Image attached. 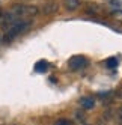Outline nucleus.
Segmentation results:
<instances>
[{"instance_id":"obj_1","label":"nucleus","mask_w":122,"mask_h":125,"mask_svg":"<svg viewBox=\"0 0 122 125\" xmlns=\"http://www.w3.org/2000/svg\"><path fill=\"white\" fill-rule=\"evenodd\" d=\"M29 26H30V23L29 21H18V23H15V24H12V26H9L8 27V32H6V35H5V41L8 42V41H11V39H14L15 36H18L20 33H23V32H26L29 29Z\"/></svg>"},{"instance_id":"obj_2","label":"nucleus","mask_w":122,"mask_h":125,"mask_svg":"<svg viewBox=\"0 0 122 125\" xmlns=\"http://www.w3.org/2000/svg\"><path fill=\"white\" fill-rule=\"evenodd\" d=\"M15 17H18L21 20L23 17H33L38 14V8L36 6H29V5H15L12 6V9L9 11Z\"/></svg>"},{"instance_id":"obj_3","label":"nucleus","mask_w":122,"mask_h":125,"mask_svg":"<svg viewBox=\"0 0 122 125\" xmlns=\"http://www.w3.org/2000/svg\"><path fill=\"white\" fill-rule=\"evenodd\" d=\"M89 65V60L86 59L84 56H72L71 59L68 60V66L69 69H72V71H80L83 68H86Z\"/></svg>"},{"instance_id":"obj_4","label":"nucleus","mask_w":122,"mask_h":125,"mask_svg":"<svg viewBox=\"0 0 122 125\" xmlns=\"http://www.w3.org/2000/svg\"><path fill=\"white\" fill-rule=\"evenodd\" d=\"M80 105L83 107V109L89 110V109H92V107L95 105V100H93V98H91V96H84V98H81V100H80Z\"/></svg>"},{"instance_id":"obj_5","label":"nucleus","mask_w":122,"mask_h":125,"mask_svg":"<svg viewBox=\"0 0 122 125\" xmlns=\"http://www.w3.org/2000/svg\"><path fill=\"white\" fill-rule=\"evenodd\" d=\"M48 69V62L47 60H38L36 65H35V71L36 73H45Z\"/></svg>"},{"instance_id":"obj_6","label":"nucleus","mask_w":122,"mask_h":125,"mask_svg":"<svg viewBox=\"0 0 122 125\" xmlns=\"http://www.w3.org/2000/svg\"><path fill=\"white\" fill-rule=\"evenodd\" d=\"M78 0H65V8L68 11H75L78 8Z\"/></svg>"},{"instance_id":"obj_7","label":"nucleus","mask_w":122,"mask_h":125,"mask_svg":"<svg viewBox=\"0 0 122 125\" xmlns=\"http://www.w3.org/2000/svg\"><path fill=\"white\" fill-rule=\"evenodd\" d=\"M104 65L107 68H116L118 66V59L116 57H109L106 62H104Z\"/></svg>"},{"instance_id":"obj_8","label":"nucleus","mask_w":122,"mask_h":125,"mask_svg":"<svg viewBox=\"0 0 122 125\" xmlns=\"http://www.w3.org/2000/svg\"><path fill=\"white\" fill-rule=\"evenodd\" d=\"M56 125H72L71 122H68V121H65V119H62V121H59Z\"/></svg>"},{"instance_id":"obj_9","label":"nucleus","mask_w":122,"mask_h":125,"mask_svg":"<svg viewBox=\"0 0 122 125\" xmlns=\"http://www.w3.org/2000/svg\"><path fill=\"white\" fill-rule=\"evenodd\" d=\"M118 119L122 122V107H121V109H119V112H118Z\"/></svg>"},{"instance_id":"obj_10","label":"nucleus","mask_w":122,"mask_h":125,"mask_svg":"<svg viewBox=\"0 0 122 125\" xmlns=\"http://www.w3.org/2000/svg\"><path fill=\"white\" fill-rule=\"evenodd\" d=\"M119 94H121V95H122V91H121V92H119Z\"/></svg>"}]
</instances>
